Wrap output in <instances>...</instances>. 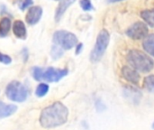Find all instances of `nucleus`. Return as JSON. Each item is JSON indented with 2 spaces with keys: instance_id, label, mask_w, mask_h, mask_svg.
<instances>
[{
  "instance_id": "nucleus-6",
  "label": "nucleus",
  "mask_w": 154,
  "mask_h": 130,
  "mask_svg": "<svg viewBox=\"0 0 154 130\" xmlns=\"http://www.w3.org/2000/svg\"><path fill=\"white\" fill-rule=\"evenodd\" d=\"M149 33L148 24L144 22H135L129 26L125 32L126 35L133 40L144 39Z\"/></svg>"
},
{
  "instance_id": "nucleus-20",
  "label": "nucleus",
  "mask_w": 154,
  "mask_h": 130,
  "mask_svg": "<svg viewBox=\"0 0 154 130\" xmlns=\"http://www.w3.org/2000/svg\"><path fill=\"white\" fill-rule=\"evenodd\" d=\"M79 5L84 11H91L93 10V7H94L91 0H80Z\"/></svg>"
},
{
  "instance_id": "nucleus-22",
  "label": "nucleus",
  "mask_w": 154,
  "mask_h": 130,
  "mask_svg": "<svg viewBox=\"0 0 154 130\" xmlns=\"http://www.w3.org/2000/svg\"><path fill=\"white\" fill-rule=\"evenodd\" d=\"M32 3H33L32 0H23V3H22V5H20V9H21V10H24V9H26L27 7H29L30 5H32Z\"/></svg>"
},
{
  "instance_id": "nucleus-12",
  "label": "nucleus",
  "mask_w": 154,
  "mask_h": 130,
  "mask_svg": "<svg viewBox=\"0 0 154 130\" xmlns=\"http://www.w3.org/2000/svg\"><path fill=\"white\" fill-rule=\"evenodd\" d=\"M17 111V106L14 104H5L0 101V119H5L14 115Z\"/></svg>"
},
{
  "instance_id": "nucleus-21",
  "label": "nucleus",
  "mask_w": 154,
  "mask_h": 130,
  "mask_svg": "<svg viewBox=\"0 0 154 130\" xmlns=\"http://www.w3.org/2000/svg\"><path fill=\"white\" fill-rule=\"evenodd\" d=\"M0 62L3 63V64L8 65V64H10L12 62V58L9 55L5 54V53L0 52Z\"/></svg>"
},
{
  "instance_id": "nucleus-7",
  "label": "nucleus",
  "mask_w": 154,
  "mask_h": 130,
  "mask_svg": "<svg viewBox=\"0 0 154 130\" xmlns=\"http://www.w3.org/2000/svg\"><path fill=\"white\" fill-rule=\"evenodd\" d=\"M69 71L67 69H56L53 67H49L43 70L42 79L48 82H58L62 78L67 76Z\"/></svg>"
},
{
  "instance_id": "nucleus-1",
  "label": "nucleus",
  "mask_w": 154,
  "mask_h": 130,
  "mask_svg": "<svg viewBox=\"0 0 154 130\" xmlns=\"http://www.w3.org/2000/svg\"><path fill=\"white\" fill-rule=\"evenodd\" d=\"M68 119V108L63 103L56 101L42 110L39 122L43 128H54L64 125Z\"/></svg>"
},
{
  "instance_id": "nucleus-13",
  "label": "nucleus",
  "mask_w": 154,
  "mask_h": 130,
  "mask_svg": "<svg viewBox=\"0 0 154 130\" xmlns=\"http://www.w3.org/2000/svg\"><path fill=\"white\" fill-rule=\"evenodd\" d=\"M143 47L147 53L154 57V33L147 35L144 38L143 43Z\"/></svg>"
},
{
  "instance_id": "nucleus-9",
  "label": "nucleus",
  "mask_w": 154,
  "mask_h": 130,
  "mask_svg": "<svg viewBox=\"0 0 154 130\" xmlns=\"http://www.w3.org/2000/svg\"><path fill=\"white\" fill-rule=\"evenodd\" d=\"M42 13H43L42 8L39 5L30 7L27 12V14L25 16V20H26L27 24L30 25L36 24L41 20V18L42 16Z\"/></svg>"
},
{
  "instance_id": "nucleus-18",
  "label": "nucleus",
  "mask_w": 154,
  "mask_h": 130,
  "mask_svg": "<svg viewBox=\"0 0 154 130\" xmlns=\"http://www.w3.org/2000/svg\"><path fill=\"white\" fill-rule=\"evenodd\" d=\"M143 87L150 92L154 93V75H149L143 80Z\"/></svg>"
},
{
  "instance_id": "nucleus-17",
  "label": "nucleus",
  "mask_w": 154,
  "mask_h": 130,
  "mask_svg": "<svg viewBox=\"0 0 154 130\" xmlns=\"http://www.w3.org/2000/svg\"><path fill=\"white\" fill-rule=\"evenodd\" d=\"M63 53H64V50L61 47H60L56 44L52 45L51 50V56L53 60L60 59L63 55Z\"/></svg>"
},
{
  "instance_id": "nucleus-2",
  "label": "nucleus",
  "mask_w": 154,
  "mask_h": 130,
  "mask_svg": "<svg viewBox=\"0 0 154 130\" xmlns=\"http://www.w3.org/2000/svg\"><path fill=\"white\" fill-rule=\"evenodd\" d=\"M126 61L129 65L139 72L147 73L154 68V61L145 52L133 49L126 54Z\"/></svg>"
},
{
  "instance_id": "nucleus-14",
  "label": "nucleus",
  "mask_w": 154,
  "mask_h": 130,
  "mask_svg": "<svg viewBox=\"0 0 154 130\" xmlns=\"http://www.w3.org/2000/svg\"><path fill=\"white\" fill-rule=\"evenodd\" d=\"M11 29V20L5 16L0 19V37H5Z\"/></svg>"
},
{
  "instance_id": "nucleus-3",
  "label": "nucleus",
  "mask_w": 154,
  "mask_h": 130,
  "mask_svg": "<svg viewBox=\"0 0 154 130\" xmlns=\"http://www.w3.org/2000/svg\"><path fill=\"white\" fill-rule=\"evenodd\" d=\"M109 42L110 34L108 31L106 29H102L97 37L96 43L90 53V61L92 62H97L102 59L108 47Z\"/></svg>"
},
{
  "instance_id": "nucleus-15",
  "label": "nucleus",
  "mask_w": 154,
  "mask_h": 130,
  "mask_svg": "<svg viewBox=\"0 0 154 130\" xmlns=\"http://www.w3.org/2000/svg\"><path fill=\"white\" fill-rule=\"evenodd\" d=\"M141 17L151 27H154V9H145L141 12Z\"/></svg>"
},
{
  "instance_id": "nucleus-19",
  "label": "nucleus",
  "mask_w": 154,
  "mask_h": 130,
  "mask_svg": "<svg viewBox=\"0 0 154 130\" xmlns=\"http://www.w3.org/2000/svg\"><path fill=\"white\" fill-rule=\"evenodd\" d=\"M42 72H43V69L40 68V67H33L32 69V78L35 81H42Z\"/></svg>"
},
{
  "instance_id": "nucleus-10",
  "label": "nucleus",
  "mask_w": 154,
  "mask_h": 130,
  "mask_svg": "<svg viewBox=\"0 0 154 130\" xmlns=\"http://www.w3.org/2000/svg\"><path fill=\"white\" fill-rule=\"evenodd\" d=\"M76 0H60L59 5L55 12V21L59 22L61 17L63 16L64 13L67 11V9L75 2Z\"/></svg>"
},
{
  "instance_id": "nucleus-4",
  "label": "nucleus",
  "mask_w": 154,
  "mask_h": 130,
  "mask_svg": "<svg viewBox=\"0 0 154 130\" xmlns=\"http://www.w3.org/2000/svg\"><path fill=\"white\" fill-rule=\"evenodd\" d=\"M5 96L11 101L23 102L28 97V90L26 87L20 81H13L6 86Z\"/></svg>"
},
{
  "instance_id": "nucleus-26",
  "label": "nucleus",
  "mask_w": 154,
  "mask_h": 130,
  "mask_svg": "<svg viewBox=\"0 0 154 130\" xmlns=\"http://www.w3.org/2000/svg\"><path fill=\"white\" fill-rule=\"evenodd\" d=\"M152 128L154 129V122H153V124H152Z\"/></svg>"
},
{
  "instance_id": "nucleus-16",
  "label": "nucleus",
  "mask_w": 154,
  "mask_h": 130,
  "mask_svg": "<svg viewBox=\"0 0 154 130\" xmlns=\"http://www.w3.org/2000/svg\"><path fill=\"white\" fill-rule=\"evenodd\" d=\"M49 89L50 87L47 83H40L35 90V95L39 98H42L49 92Z\"/></svg>"
},
{
  "instance_id": "nucleus-24",
  "label": "nucleus",
  "mask_w": 154,
  "mask_h": 130,
  "mask_svg": "<svg viewBox=\"0 0 154 130\" xmlns=\"http://www.w3.org/2000/svg\"><path fill=\"white\" fill-rule=\"evenodd\" d=\"M82 49H83V43H79L76 45V54H79L81 52H82Z\"/></svg>"
},
{
  "instance_id": "nucleus-11",
  "label": "nucleus",
  "mask_w": 154,
  "mask_h": 130,
  "mask_svg": "<svg viewBox=\"0 0 154 130\" xmlns=\"http://www.w3.org/2000/svg\"><path fill=\"white\" fill-rule=\"evenodd\" d=\"M13 33L19 39L26 38V27L22 20H15L13 24Z\"/></svg>"
},
{
  "instance_id": "nucleus-8",
  "label": "nucleus",
  "mask_w": 154,
  "mask_h": 130,
  "mask_svg": "<svg viewBox=\"0 0 154 130\" xmlns=\"http://www.w3.org/2000/svg\"><path fill=\"white\" fill-rule=\"evenodd\" d=\"M121 74L124 79H125L132 84L137 85L140 82L141 76L139 74V71H137L131 66H124L121 70Z\"/></svg>"
},
{
  "instance_id": "nucleus-27",
  "label": "nucleus",
  "mask_w": 154,
  "mask_h": 130,
  "mask_svg": "<svg viewBox=\"0 0 154 130\" xmlns=\"http://www.w3.org/2000/svg\"><path fill=\"white\" fill-rule=\"evenodd\" d=\"M54 1H59V0H54Z\"/></svg>"
},
{
  "instance_id": "nucleus-23",
  "label": "nucleus",
  "mask_w": 154,
  "mask_h": 130,
  "mask_svg": "<svg viewBox=\"0 0 154 130\" xmlns=\"http://www.w3.org/2000/svg\"><path fill=\"white\" fill-rule=\"evenodd\" d=\"M21 53H22V55H23V61H24V62H26V61L28 60V58H29L28 50H27L26 48H23Z\"/></svg>"
},
{
  "instance_id": "nucleus-25",
  "label": "nucleus",
  "mask_w": 154,
  "mask_h": 130,
  "mask_svg": "<svg viewBox=\"0 0 154 130\" xmlns=\"http://www.w3.org/2000/svg\"><path fill=\"white\" fill-rule=\"evenodd\" d=\"M108 3H117V2H121V1H124V0H106Z\"/></svg>"
},
{
  "instance_id": "nucleus-5",
  "label": "nucleus",
  "mask_w": 154,
  "mask_h": 130,
  "mask_svg": "<svg viewBox=\"0 0 154 130\" xmlns=\"http://www.w3.org/2000/svg\"><path fill=\"white\" fill-rule=\"evenodd\" d=\"M52 41L54 44L61 47L63 50H70L78 44L77 36L73 33L66 30L56 31L53 33Z\"/></svg>"
}]
</instances>
